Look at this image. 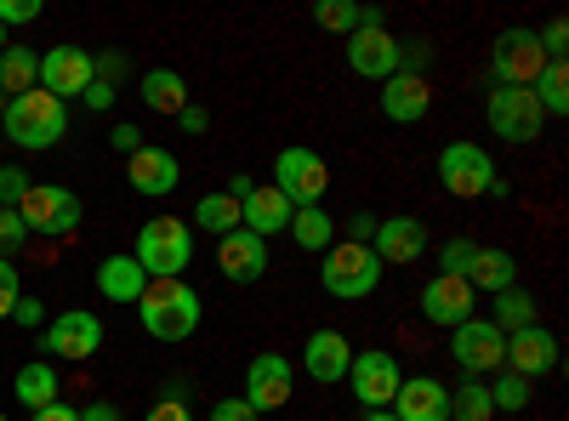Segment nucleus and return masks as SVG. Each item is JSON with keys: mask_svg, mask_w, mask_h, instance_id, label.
<instances>
[{"mask_svg": "<svg viewBox=\"0 0 569 421\" xmlns=\"http://www.w3.org/2000/svg\"><path fill=\"white\" fill-rule=\"evenodd\" d=\"M137 319L154 342H188L200 331V291L188 279H149V291L137 297Z\"/></svg>", "mask_w": 569, "mask_h": 421, "instance_id": "f257e3e1", "label": "nucleus"}, {"mask_svg": "<svg viewBox=\"0 0 569 421\" xmlns=\"http://www.w3.org/2000/svg\"><path fill=\"white\" fill-rule=\"evenodd\" d=\"M0 131H7V143L29 149V154H46V149H58L63 143V131H69V103H58L52 91H23V98L7 103V114H0Z\"/></svg>", "mask_w": 569, "mask_h": 421, "instance_id": "f03ea898", "label": "nucleus"}, {"mask_svg": "<svg viewBox=\"0 0 569 421\" xmlns=\"http://www.w3.org/2000/svg\"><path fill=\"white\" fill-rule=\"evenodd\" d=\"M137 268L149 279H182V268L194 262V228L177 217H154L137 228Z\"/></svg>", "mask_w": 569, "mask_h": 421, "instance_id": "7ed1b4c3", "label": "nucleus"}, {"mask_svg": "<svg viewBox=\"0 0 569 421\" xmlns=\"http://www.w3.org/2000/svg\"><path fill=\"white\" fill-rule=\"evenodd\" d=\"M319 285L337 297V302H365L382 285V262H376L370 245H353V240H337L325 251V268H319Z\"/></svg>", "mask_w": 569, "mask_h": 421, "instance_id": "20e7f679", "label": "nucleus"}, {"mask_svg": "<svg viewBox=\"0 0 569 421\" xmlns=\"http://www.w3.org/2000/svg\"><path fill=\"white\" fill-rule=\"evenodd\" d=\"M439 182L456 194V200H479V194H496V200H507V182H501V171H496V160L479 149V143H445L439 149Z\"/></svg>", "mask_w": 569, "mask_h": 421, "instance_id": "39448f33", "label": "nucleus"}, {"mask_svg": "<svg viewBox=\"0 0 569 421\" xmlns=\"http://www.w3.org/2000/svg\"><path fill=\"white\" fill-rule=\"evenodd\" d=\"M547 69V52H541V40L536 29H501L496 46H490V80L496 86H518V91H530Z\"/></svg>", "mask_w": 569, "mask_h": 421, "instance_id": "423d86ee", "label": "nucleus"}, {"mask_svg": "<svg viewBox=\"0 0 569 421\" xmlns=\"http://www.w3.org/2000/svg\"><path fill=\"white\" fill-rule=\"evenodd\" d=\"M450 359L461 364L467 382H485V377H496L501 359H507V337L496 331L490 319H467V324L450 331Z\"/></svg>", "mask_w": 569, "mask_h": 421, "instance_id": "0eeeda50", "label": "nucleus"}, {"mask_svg": "<svg viewBox=\"0 0 569 421\" xmlns=\"http://www.w3.org/2000/svg\"><path fill=\"white\" fill-rule=\"evenodd\" d=\"M273 189L291 200L297 211H302V206H319V200L330 194V166H325V154H313V149H279V160H273Z\"/></svg>", "mask_w": 569, "mask_h": 421, "instance_id": "6e6552de", "label": "nucleus"}, {"mask_svg": "<svg viewBox=\"0 0 569 421\" xmlns=\"http://www.w3.org/2000/svg\"><path fill=\"white\" fill-rule=\"evenodd\" d=\"M485 114H490V131L507 137V143H518V149L536 143L541 126H547L541 103L530 98V91H518V86H496L490 98H485Z\"/></svg>", "mask_w": 569, "mask_h": 421, "instance_id": "1a4fd4ad", "label": "nucleus"}, {"mask_svg": "<svg viewBox=\"0 0 569 421\" xmlns=\"http://www.w3.org/2000/svg\"><path fill=\"white\" fill-rule=\"evenodd\" d=\"M18 217H23V228H29V240H34V233H52V240H63V233L80 228V200H74L69 189H58V182H29Z\"/></svg>", "mask_w": 569, "mask_h": 421, "instance_id": "9d476101", "label": "nucleus"}, {"mask_svg": "<svg viewBox=\"0 0 569 421\" xmlns=\"http://www.w3.org/2000/svg\"><path fill=\"white\" fill-rule=\"evenodd\" d=\"M40 348L52 353V359L86 364L91 353L103 348V319H98V313H86V308H69V313H58V319H46Z\"/></svg>", "mask_w": 569, "mask_h": 421, "instance_id": "9b49d317", "label": "nucleus"}, {"mask_svg": "<svg viewBox=\"0 0 569 421\" xmlns=\"http://www.w3.org/2000/svg\"><path fill=\"white\" fill-rule=\"evenodd\" d=\"M291 388H297V364L284 359V353H257L251 364H246V404L257 410V415H268V410H284L291 404Z\"/></svg>", "mask_w": 569, "mask_h": 421, "instance_id": "f8f14e48", "label": "nucleus"}, {"mask_svg": "<svg viewBox=\"0 0 569 421\" xmlns=\"http://www.w3.org/2000/svg\"><path fill=\"white\" fill-rule=\"evenodd\" d=\"M348 382H353V399H359L365 410H388L405 377H399V359H393L388 348H365V353H353V364H348Z\"/></svg>", "mask_w": 569, "mask_h": 421, "instance_id": "ddd939ff", "label": "nucleus"}, {"mask_svg": "<svg viewBox=\"0 0 569 421\" xmlns=\"http://www.w3.org/2000/svg\"><path fill=\"white\" fill-rule=\"evenodd\" d=\"M91 80H98V69H91V52H86V46H52V52L40 58V91H52L58 103L86 98Z\"/></svg>", "mask_w": 569, "mask_h": 421, "instance_id": "4468645a", "label": "nucleus"}, {"mask_svg": "<svg viewBox=\"0 0 569 421\" xmlns=\"http://www.w3.org/2000/svg\"><path fill=\"white\" fill-rule=\"evenodd\" d=\"M501 370H512V377H525V382H541L558 370V337L547 331V324H530V331H512L507 337V359Z\"/></svg>", "mask_w": 569, "mask_h": 421, "instance_id": "2eb2a0df", "label": "nucleus"}, {"mask_svg": "<svg viewBox=\"0 0 569 421\" xmlns=\"http://www.w3.org/2000/svg\"><path fill=\"white\" fill-rule=\"evenodd\" d=\"M421 319L427 324H439V331H456V324L472 319V285L456 273H433L421 285Z\"/></svg>", "mask_w": 569, "mask_h": 421, "instance_id": "dca6fc26", "label": "nucleus"}, {"mask_svg": "<svg viewBox=\"0 0 569 421\" xmlns=\"http://www.w3.org/2000/svg\"><path fill=\"white\" fill-rule=\"evenodd\" d=\"M348 69L365 74V80L399 74V34H388V29H353L348 34Z\"/></svg>", "mask_w": 569, "mask_h": 421, "instance_id": "f3484780", "label": "nucleus"}, {"mask_svg": "<svg viewBox=\"0 0 569 421\" xmlns=\"http://www.w3.org/2000/svg\"><path fill=\"white\" fill-rule=\"evenodd\" d=\"M217 268L233 279V285H257V279L268 273V240H257V233L233 228L217 240Z\"/></svg>", "mask_w": 569, "mask_h": 421, "instance_id": "a211bd4d", "label": "nucleus"}, {"mask_svg": "<svg viewBox=\"0 0 569 421\" xmlns=\"http://www.w3.org/2000/svg\"><path fill=\"white\" fill-rule=\"evenodd\" d=\"M370 251H376V262H416L421 251H427V222L421 217H382L376 222V233H370Z\"/></svg>", "mask_w": 569, "mask_h": 421, "instance_id": "6ab92c4d", "label": "nucleus"}, {"mask_svg": "<svg viewBox=\"0 0 569 421\" xmlns=\"http://www.w3.org/2000/svg\"><path fill=\"white\" fill-rule=\"evenodd\" d=\"M131 189L137 194H149V200H160V194H171L177 182H182V160L171 154V149H160V143H142L137 154H131Z\"/></svg>", "mask_w": 569, "mask_h": 421, "instance_id": "aec40b11", "label": "nucleus"}, {"mask_svg": "<svg viewBox=\"0 0 569 421\" xmlns=\"http://www.w3.org/2000/svg\"><path fill=\"white\" fill-rule=\"evenodd\" d=\"M427 109H433V86H427V74H388L382 80V114L393 126H416Z\"/></svg>", "mask_w": 569, "mask_h": 421, "instance_id": "412c9836", "label": "nucleus"}, {"mask_svg": "<svg viewBox=\"0 0 569 421\" xmlns=\"http://www.w3.org/2000/svg\"><path fill=\"white\" fill-rule=\"evenodd\" d=\"M399 421H450V388L439 377H405L393 393Z\"/></svg>", "mask_w": 569, "mask_h": 421, "instance_id": "4be33fe9", "label": "nucleus"}, {"mask_svg": "<svg viewBox=\"0 0 569 421\" xmlns=\"http://www.w3.org/2000/svg\"><path fill=\"white\" fill-rule=\"evenodd\" d=\"M291 200H284L273 182H262V189H251L246 200H240V228L246 233H257V240H273V233H284L291 228Z\"/></svg>", "mask_w": 569, "mask_h": 421, "instance_id": "5701e85b", "label": "nucleus"}, {"mask_svg": "<svg viewBox=\"0 0 569 421\" xmlns=\"http://www.w3.org/2000/svg\"><path fill=\"white\" fill-rule=\"evenodd\" d=\"M348 364H353V348H348V337L342 331H313L308 337V348H302V370L313 382H348Z\"/></svg>", "mask_w": 569, "mask_h": 421, "instance_id": "b1692460", "label": "nucleus"}, {"mask_svg": "<svg viewBox=\"0 0 569 421\" xmlns=\"http://www.w3.org/2000/svg\"><path fill=\"white\" fill-rule=\"evenodd\" d=\"M467 285L472 291H490V297L512 291L518 285V257L512 251H496V245H479V251H472V268H467Z\"/></svg>", "mask_w": 569, "mask_h": 421, "instance_id": "393cba45", "label": "nucleus"}, {"mask_svg": "<svg viewBox=\"0 0 569 421\" xmlns=\"http://www.w3.org/2000/svg\"><path fill=\"white\" fill-rule=\"evenodd\" d=\"M98 291H103L109 302H120V308H126V302L137 308V297L149 291V273L137 268V257H103V262H98Z\"/></svg>", "mask_w": 569, "mask_h": 421, "instance_id": "a878e982", "label": "nucleus"}, {"mask_svg": "<svg viewBox=\"0 0 569 421\" xmlns=\"http://www.w3.org/2000/svg\"><path fill=\"white\" fill-rule=\"evenodd\" d=\"M137 98L149 103L154 114L177 120V114L188 109V86H182V74H177V69H149V74L137 80Z\"/></svg>", "mask_w": 569, "mask_h": 421, "instance_id": "bb28decb", "label": "nucleus"}, {"mask_svg": "<svg viewBox=\"0 0 569 421\" xmlns=\"http://www.w3.org/2000/svg\"><path fill=\"white\" fill-rule=\"evenodd\" d=\"M40 86V58L29 52V46H7L0 52V91L7 98H23V91H34Z\"/></svg>", "mask_w": 569, "mask_h": 421, "instance_id": "cd10ccee", "label": "nucleus"}, {"mask_svg": "<svg viewBox=\"0 0 569 421\" xmlns=\"http://www.w3.org/2000/svg\"><path fill=\"white\" fill-rule=\"evenodd\" d=\"M291 240L302 245V251H330L337 245V222L325 217V206H302V211H291Z\"/></svg>", "mask_w": 569, "mask_h": 421, "instance_id": "c85d7f7f", "label": "nucleus"}, {"mask_svg": "<svg viewBox=\"0 0 569 421\" xmlns=\"http://www.w3.org/2000/svg\"><path fill=\"white\" fill-rule=\"evenodd\" d=\"M536 319H541L536 297H530V291H518V285H512V291H501V297H496V308H490V324H496L501 337H512V331H530Z\"/></svg>", "mask_w": 569, "mask_h": 421, "instance_id": "c756f323", "label": "nucleus"}, {"mask_svg": "<svg viewBox=\"0 0 569 421\" xmlns=\"http://www.w3.org/2000/svg\"><path fill=\"white\" fill-rule=\"evenodd\" d=\"M12 393H18L29 410L58 404V370H52V364H23V370H18V382H12Z\"/></svg>", "mask_w": 569, "mask_h": 421, "instance_id": "7c9ffc66", "label": "nucleus"}, {"mask_svg": "<svg viewBox=\"0 0 569 421\" xmlns=\"http://www.w3.org/2000/svg\"><path fill=\"white\" fill-rule=\"evenodd\" d=\"M194 228H206V233H217V240H222V233H233V228H240V200H233L228 189H217V194H206V200L194 206Z\"/></svg>", "mask_w": 569, "mask_h": 421, "instance_id": "2f4dec72", "label": "nucleus"}, {"mask_svg": "<svg viewBox=\"0 0 569 421\" xmlns=\"http://www.w3.org/2000/svg\"><path fill=\"white\" fill-rule=\"evenodd\" d=\"M530 98L541 103V114H569V63H547L541 69V80L530 86Z\"/></svg>", "mask_w": 569, "mask_h": 421, "instance_id": "473e14b6", "label": "nucleus"}, {"mask_svg": "<svg viewBox=\"0 0 569 421\" xmlns=\"http://www.w3.org/2000/svg\"><path fill=\"white\" fill-rule=\"evenodd\" d=\"M496 404H490V388L485 382H461L450 388V421H490Z\"/></svg>", "mask_w": 569, "mask_h": 421, "instance_id": "72a5a7b5", "label": "nucleus"}, {"mask_svg": "<svg viewBox=\"0 0 569 421\" xmlns=\"http://www.w3.org/2000/svg\"><path fill=\"white\" fill-rule=\"evenodd\" d=\"M485 388H490L496 415H501V410H525V404H530V382H525V377H512V370H496V377H490Z\"/></svg>", "mask_w": 569, "mask_h": 421, "instance_id": "f704fd0d", "label": "nucleus"}, {"mask_svg": "<svg viewBox=\"0 0 569 421\" xmlns=\"http://www.w3.org/2000/svg\"><path fill=\"white\" fill-rule=\"evenodd\" d=\"M29 194V171L23 166H0V211H18Z\"/></svg>", "mask_w": 569, "mask_h": 421, "instance_id": "c9c22d12", "label": "nucleus"}, {"mask_svg": "<svg viewBox=\"0 0 569 421\" xmlns=\"http://www.w3.org/2000/svg\"><path fill=\"white\" fill-rule=\"evenodd\" d=\"M23 245H29V228H23V217H18V211H0V257L12 262Z\"/></svg>", "mask_w": 569, "mask_h": 421, "instance_id": "e433bc0d", "label": "nucleus"}, {"mask_svg": "<svg viewBox=\"0 0 569 421\" xmlns=\"http://www.w3.org/2000/svg\"><path fill=\"white\" fill-rule=\"evenodd\" d=\"M472 251H479V240H445L439 273H456V279H467V268H472Z\"/></svg>", "mask_w": 569, "mask_h": 421, "instance_id": "4c0bfd02", "label": "nucleus"}, {"mask_svg": "<svg viewBox=\"0 0 569 421\" xmlns=\"http://www.w3.org/2000/svg\"><path fill=\"white\" fill-rule=\"evenodd\" d=\"M18 297H23V285H18V268L0 257V319H7L12 308H18Z\"/></svg>", "mask_w": 569, "mask_h": 421, "instance_id": "58836bf2", "label": "nucleus"}, {"mask_svg": "<svg viewBox=\"0 0 569 421\" xmlns=\"http://www.w3.org/2000/svg\"><path fill=\"white\" fill-rule=\"evenodd\" d=\"M91 69H98V80H103V86H114V91H120V80H126V69H131V63H126V52H103V58H91Z\"/></svg>", "mask_w": 569, "mask_h": 421, "instance_id": "ea45409f", "label": "nucleus"}, {"mask_svg": "<svg viewBox=\"0 0 569 421\" xmlns=\"http://www.w3.org/2000/svg\"><path fill=\"white\" fill-rule=\"evenodd\" d=\"M40 18V0H0V29L7 23H34Z\"/></svg>", "mask_w": 569, "mask_h": 421, "instance_id": "a19ab883", "label": "nucleus"}, {"mask_svg": "<svg viewBox=\"0 0 569 421\" xmlns=\"http://www.w3.org/2000/svg\"><path fill=\"white\" fill-rule=\"evenodd\" d=\"M211 421H262L246 399H217V410H211Z\"/></svg>", "mask_w": 569, "mask_h": 421, "instance_id": "79ce46f5", "label": "nucleus"}, {"mask_svg": "<svg viewBox=\"0 0 569 421\" xmlns=\"http://www.w3.org/2000/svg\"><path fill=\"white\" fill-rule=\"evenodd\" d=\"M109 149L131 160V154L142 149V131H137V126H114V131H109Z\"/></svg>", "mask_w": 569, "mask_h": 421, "instance_id": "37998d69", "label": "nucleus"}, {"mask_svg": "<svg viewBox=\"0 0 569 421\" xmlns=\"http://www.w3.org/2000/svg\"><path fill=\"white\" fill-rule=\"evenodd\" d=\"M142 421H194V410H188V404H171V399H154Z\"/></svg>", "mask_w": 569, "mask_h": 421, "instance_id": "c03bdc74", "label": "nucleus"}, {"mask_svg": "<svg viewBox=\"0 0 569 421\" xmlns=\"http://www.w3.org/2000/svg\"><path fill=\"white\" fill-rule=\"evenodd\" d=\"M12 319H18V324H29V331H34V324H46V302H40V297H18Z\"/></svg>", "mask_w": 569, "mask_h": 421, "instance_id": "a18cd8bd", "label": "nucleus"}, {"mask_svg": "<svg viewBox=\"0 0 569 421\" xmlns=\"http://www.w3.org/2000/svg\"><path fill=\"white\" fill-rule=\"evenodd\" d=\"M370 233H376V217H370V211H353V217H348V240H353V245H370Z\"/></svg>", "mask_w": 569, "mask_h": 421, "instance_id": "49530a36", "label": "nucleus"}, {"mask_svg": "<svg viewBox=\"0 0 569 421\" xmlns=\"http://www.w3.org/2000/svg\"><path fill=\"white\" fill-rule=\"evenodd\" d=\"M86 109H114V86L91 80V86H86Z\"/></svg>", "mask_w": 569, "mask_h": 421, "instance_id": "de8ad7c7", "label": "nucleus"}, {"mask_svg": "<svg viewBox=\"0 0 569 421\" xmlns=\"http://www.w3.org/2000/svg\"><path fill=\"white\" fill-rule=\"evenodd\" d=\"M177 126H182V131H206V126H211V114H206L200 103H188V109L177 114Z\"/></svg>", "mask_w": 569, "mask_h": 421, "instance_id": "09e8293b", "label": "nucleus"}, {"mask_svg": "<svg viewBox=\"0 0 569 421\" xmlns=\"http://www.w3.org/2000/svg\"><path fill=\"white\" fill-rule=\"evenodd\" d=\"M80 421H120V410H114L109 399H91V404L80 410Z\"/></svg>", "mask_w": 569, "mask_h": 421, "instance_id": "8fccbe9b", "label": "nucleus"}, {"mask_svg": "<svg viewBox=\"0 0 569 421\" xmlns=\"http://www.w3.org/2000/svg\"><path fill=\"white\" fill-rule=\"evenodd\" d=\"M29 421H80V410H74V404H46V410H34Z\"/></svg>", "mask_w": 569, "mask_h": 421, "instance_id": "3c124183", "label": "nucleus"}, {"mask_svg": "<svg viewBox=\"0 0 569 421\" xmlns=\"http://www.w3.org/2000/svg\"><path fill=\"white\" fill-rule=\"evenodd\" d=\"M160 399H171V404H188V382H182V377H166V382H160Z\"/></svg>", "mask_w": 569, "mask_h": 421, "instance_id": "603ef678", "label": "nucleus"}, {"mask_svg": "<svg viewBox=\"0 0 569 421\" xmlns=\"http://www.w3.org/2000/svg\"><path fill=\"white\" fill-rule=\"evenodd\" d=\"M251 189H257V177H246V171H240V177H228V194H233V200H246Z\"/></svg>", "mask_w": 569, "mask_h": 421, "instance_id": "864d4df0", "label": "nucleus"}, {"mask_svg": "<svg viewBox=\"0 0 569 421\" xmlns=\"http://www.w3.org/2000/svg\"><path fill=\"white\" fill-rule=\"evenodd\" d=\"M365 421H399L393 410H365Z\"/></svg>", "mask_w": 569, "mask_h": 421, "instance_id": "5fc2aeb1", "label": "nucleus"}, {"mask_svg": "<svg viewBox=\"0 0 569 421\" xmlns=\"http://www.w3.org/2000/svg\"><path fill=\"white\" fill-rule=\"evenodd\" d=\"M7 103H12V98H7V91H0V114H7Z\"/></svg>", "mask_w": 569, "mask_h": 421, "instance_id": "6e6d98bb", "label": "nucleus"}, {"mask_svg": "<svg viewBox=\"0 0 569 421\" xmlns=\"http://www.w3.org/2000/svg\"><path fill=\"white\" fill-rule=\"evenodd\" d=\"M7 46H12V40H7V29H0V52H7Z\"/></svg>", "mask_w": 569, "mask_h": 421, "instance_id": "4d7b16f0", "label": "nucleus"}, {"mask_svg": "<svg viewBox=\"0 0 569 421\" xmlns=\"http://www.w3.org/2000/svg\"><path fill=\"white\" fill-rule=\"evenodd\" d=\"M0 421H7V415H0Z\"/></svg>", "mask_w": 569, "mask_h": 421, "instance_id": "13d9d810", "label": "nucleus"}]
</instances>
